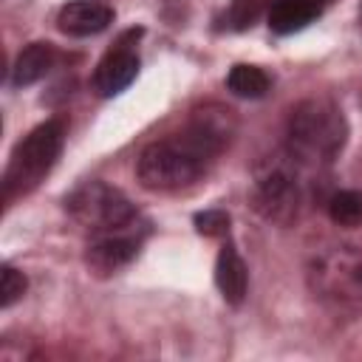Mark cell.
I'll return each instance as SVG.
<instances>
[{
  "mask_svg": "<svg viewBox=\"0 0 362 362\" xmlns=\"http://www.w3.org/2000/svg\"><path fill=\"white\" fill-rule=\"evenodd\" d=\"M139 252V235H93L85 263L90 266V272L96 274H113L119 269H124Z\"/></svg>",
  "mask_w": 362,
  "mask_h": 362,
  "instance_id": "9",
  "label": "cell"
},
{
  "mask_svg": "<svg viewBox=\"0 0 362 362\" xmlns=\"http://www.w3.org/2000/svg\"><path fill=\"white\" fill-rule=\"evenodd\" d=\"M345 116L331 99H303L288 119V156L308 167L331 164L345 147Z\"/></svg>",
  "mask_w": 362,
  "mask_h": 362,
  "instance_id": "1",
  "label": "cell"
},
{
  "mask_svg": "<svg viewBox=\"0 0 362 362\" xmlns=\"http://www.w3.org/2000/svg\"><path fill=\"white\" fill-rule=\"evenodd\" d=\"M51 65H54V48L48 42H31L17 54L14 68H11V82L17 88L34 85L51 71Z\"/></svg>",
  "mask_w": 362,
  "mask_h": 362,
  "instance_id": "13",
  "label": "cell"
},
{
  "mask_svg": "<svg viewBox=\"0 0 362 362\" xmlns=\"http://www.w3.org/2000/svg\"><path fill=\"white\" fill-rule=\"evenodd\" d=\"M272 3L274 0H232V6H229V23H232V28H240L243 31V28L255 25V20L260 14H269Z\"/></svg>",
  "mask_w": 362,
  "mask_h": 362,
  "instance_id": "16",
  "label": "cell"
},
{
  "mask_svg": "<svg viewBox=\"0 0 362 362\" xmlns=\"http://www.w3.org/2000/svg\"><path fill=\"white\" fill-rule=\"evenodd\" d=\"M141 31H127L116 40V45L99 59L93 71V88L102 96H116L122 93L139 74V54H136V40Z\"/></svg>",
  "mask_w": 362,
  "mask_h": 362,
  "instance_id": "7",
  "label": "cell"
},
{
  "mask_svg": "<svg viewBox=\"0 0 362 362\" xmlns=\"http://www.w3.org/2000/svg\"><path fill=\"white\" fill-rule=\"evenodd\" d=\"M215 286H218V291L223 294L226 303H232V305H240L243 303L246 288H249V272H246V263H243V257L238 255L235 246H223L218 252V260H215Z\"/></svg>",
  "mask_w": 362,
  "mask_h": 362,
  "instance_id": "11",
  "label": "cell"
},
{
  "mask_svg": "<svg viewBox=\"0 0 362 362\" xmlns=\"http://www.w3.org/2000/svg\"><path fill=\"white\" fill-rule=\"evenodd\" d=\"M212 158L215 156L209 150H204L184 130L175 139H164V141L147 144L141 150L139 161H136V175H139L144 189L175 192V189H184V187L195 184L206 173Z\"/></svg>",
  "mask_w": 362,
  "mask_h": 362,
  "instance_id": "2",
  "label": "cell"
},
{
  "mask_svg": "<svg viewBox=\"0 0 362 362\" xmlns=\"http://www.w3.org/2000/svg\"><path fill=\"white\" fill-rule=\"evenodd\" d=\"M320 11H322V0H274L269 8V28L277 34L300 31Z\"/></svg>",
  "mask_w": 362,
  "mask_h": 362,
  "instance_id": "12",
  "label": "cell"
},
{
  "mask_svg": "<svg viewBox=\"0 0 362 362\" xmlns=\"http://www.w3.org/2000/svg\"><path fill=\"white\" fill-rule=\"evenodd\" d=\"M328 215L339 226H359L362 223V192L356 189H339L328 201Z\"/></svg>",
  "mask_w": 362,
  "mask_h": 362,
  "instance_id": "15",
  "label": "cell"
},
{
  "mask_svg": "<svg viewBox=\"0 0 362 362\" xmlns=\"http://www.w3.org/2000/svg\"><path fill=\"white\" fill-rule=\"evenodd\" d=\"M65 206L71 218L90 235H130L139 223L136 206L116 187H107L102 181H88L76 187L65 198Z\"/></svg>",
  "mask_w": 362,
  "mask_h": 362,
  "instance_id": "5",
  "label": "cell"
},
{
  "mask_svg": "<svg viewBox=\"0 0 362 362\" xmlns=\"http://www.w3.org/2000/svg\"><path fill=\"white\" fill-rule=\"evenodd\" d=\"M235 127H238L235 113L229 107H223V105L209 102V105L192 110V116H189V122H187L184 130L195 141H201L212 156H218L229 144V139L235 136Z\"/></svg>",
  "mask_w": 362,
  "mask_h": 362,
  "instance_id": "8",
  "label": "cell"
},
{
  "mask_svg": "<svg viewBox=\"0 0 362 362\" xmlns=\"http://www.w3.org/2000/svg\"><path fill=\"white\" fill-rule=\"evenodd\" d=\"M226 88L240 99H260L272 88V79L257 65H235L226 74Z\"/></svg>",
  "mask_w": 362,
  "mask_h": 362,
  "instance_id": "14",
  "label": "cell"
},
{
  "mask_svg": "<svg viewBox=\"0 0 362 362\" xmlns=\"http://www.w3.org/2000/svg\"><path fill=\"white\" fill-rule=\"evenodd\" d=\"M113 23V11L102 3H93V0H74V3H65L57 14V25L62 34H71V37H90V34H99L105 31L107 25Z\"/></svg>",
  "mask_w": 362,
  "mask_h": 362,
  "instance_id": "10",
  "label": "cell"
},
{
  "mask_svg": "<svg viewBox=\"0 0 362 362\" xmlns=\"http://www.w3.org/2000/svg\"><path fill=\"white\" fill-rule=\"evenodd\" d=\"M314 297L334 314H356L362 308V252L354 246H331L308 266Z\"/></svg>",
  "mask_w": 362,
  "mask_h": 362,
  "instance_id": "3",
  "label": "cell"
},
{
  "mask_svg": "<svg viewBox=\"0 0 362 362\" xmlns=\"http://www.w3.org/2000/svg\"><path fill=\"white\" fill-rule=\"evenodd\" d=\"M62 141H65V122L62 119H48L42 124H37L11 153L8 167H6V178H3V189H6V201L31 192L57 164L59 153H62Z\"/></svg>",
  "mask_w": 362,
  "mask_h": 362,
  "instance_id": "4",
  "label": "cell"
},
{
  "mask_svg": "<svg viewBox=\"0 0 362 362\" xmlns=\"http://www.w3.org/2000/svg\"><path fill=\"white\" fill-rule=\"evenodd\" d=\"M25 288H28L25 274L17 272L14 266H3V283H0V303H3V308L14 305L25 294Z\"/></svg>",
  "mask_w": 362,
  "mask_h": 362,
  "instance_id": "17",
  "label": "cell"
},
{
  "mask_svg": "<svg viewBox=\"0 0 362 362\" xmlns=\"http://www.w3.org/2000/svg\"><path fill=\"white\" fill-rule=\"evenodd\" d=\"M195 226H198L201 235L218 238V235H223L229 229V215L221 212V209H206V212H198L195 215Z\"/></svg>",
  "mask_w": 362,
  "mask_h": 362,
  "instance_id": "18",
  "label": "cell"
},
{
  "mask_svg": "<svg viewBox=\"0 0 362 362\" xmlns=\"http://www.w3.org/2000/svg\"><path fill=\"white\" fill-rule=\"evenodd\" d=\"M255 206L266 221L291 223L300 209V189L291 173L283 167L266 170L255 187Z\"/></svg>",
  "mask_w": 362,
  "mask_h": 362,
  "instance_id": "6",
  "label": "cell"
}]
</instances>
